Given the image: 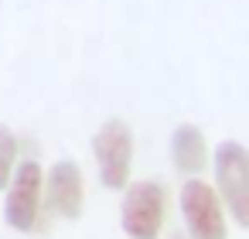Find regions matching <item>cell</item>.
Masks as SVG:
<instances>
[{"mask_svg": "<svg viewBox=\"0 0 249 239\" xmlns=\"http://www.w3.org/2000/svg\"><path fill=\"white\" fill-rule=\"evenodd\" d=\"M178 212L188 239H229V212L205 178H188L178 191Z\"/></svg>", "mask_w": 249, "mask_h": 239, "instance_id": "obj_4", "label": "cell"}, {"mask_svg": "<svg viewBox=\"0 0 249 239\" xmlns=\"http://www.w3.org/2000/svg\"><path fill=\"white\" fill-rule=\"evenodd\" d=\"M208 164L215 171V191L235 225H249V150L239 140H222Z\"/></svg>", "mask_w": 249, "mask_h": 239, "instance_id": "obj_2", "label": "cell"}, {"mask_svg": "<svg viewBox=\"0 0 249 239\" xmlns=\"http://www.w3.org/2000/svg\"><path fill=\"white\" fill-rule=\"evenodd\" d=\"M41 205H45L48 215L65 219V222H75L82 215V208H86V178H82V167L72 157H62L45 171Z\"/></svg>", "mask_w": 249, "mask_h": 239, "instance_id": "obj_6", "label": "cell"}, {"mask_svg": "<svg viewBox=\"0 0 249 239\" xmlns=\"http://www.w3.org/2000/svg\"><path fill=\"white\" fill-rule=\"evenodd\" d=\"M92 157L99 184L109 191H123L133 174V130L123 120H106L92 137Z\"/></svg>", "mask_w": 249, "mask_h": 239, "instance_id": "obj_5", "label": "cell"}, {"mask_svg": "<svg viewBox=\"0 0 249 239\" xmlns=\"http://www.w3.org/2000/svg\"><path fill=\"white\" fill-rule=\"evenodd\" d=\"M18 161H21V140L7 123H0V191L7 188Z\"/></svg>", "mask_w": 249, "mask_h": 239, "instance_id": "obj_8", "label": "cell"}, {"mask_svg": "<svg viewBox=\"0 0 249 239\" xmlns=\"http://www.w3.org/2000/svg\"><path fill=\"white\" fill-rule=\"evenodd\" d=\"M167 225V188L154 178L126 181L120 202V229L126 239H160Z\"/></svg>", "mask_w": 249, "mask_h": 239, "instance_id": "obj_1", "label": "cell"}, {"mask_svg": "<svg viewBox=\"0 0 249 239\" xmlns=\"http://www.w3.org/2000/svg\"><path fill=\"white\" fill-rule=\"evenodd\" d=\"M164 239H188V236H184V232H167Z\"/></svg>", "mask_w": 249, "mask_h": 239, "instance_id": "obj_9", "label": "cell"}, {"mask_svg": "<svg viewBox=\"0 0 249 239\" xmlns=\"http://www.w3.org/2000/svg\"><path fill=\"white\" fill-rule=\"evenodd\" d=\"M41 184H45V167L35 157H24L14 164V174L4 188V219L14 232H38L41 219H45V205H41Z\"/></svg>", "mask_w": 249, "mask_h": 239, "instance_id": "obj_3", "label": "cell"}, {"mask_svg": "<svg viewBox=\"0 0 249 239\" xmlns=\"http://www.w3.org/2000/svg\"><path fill=\"white\" fill-rule=\"evenodd\" d=\"M208 140L201 133V127L195 123H178L171 130V161L184 178H195L208 167Z\"/></svg>", "mask_w": 249, "mask_h": 239, "instance_id": "obj_7", "label": "cell"}]
</instances>
